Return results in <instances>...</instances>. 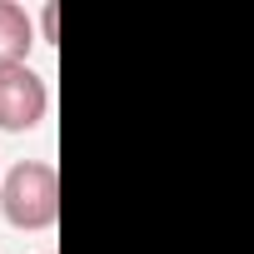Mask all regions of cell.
I'll return each instance as SVG.
<instances>
[{
    "instance_id": "cell-1",
    "label": "cell",
    "mask_w": 254,
    "mask_h": 254,
    "mask_svg": "<svg viewBox=\"0 0 254 254\" xmlns=\"http://www.w3.org/2000/svg\"><path fill=\"white\" fill-rule=\"evenodd\" d=\"M0 209L15 229H45L60 219V175L40 160H25L5 175L0 190Z\"/></svg>"
},
{
    "instance_id": "cell-2",
    "label": "cell",
    "mask_w": 254,
    "mask_h": 254,
    "mask_svg": "<svg viewBox=\"0 0 254 254\" xmlns=\"http://www.w3.org/2000/svg\"><path fill=\"white\" fill-rule=\"evenodd\" d=\"M50 110V90L35 70H0V130H35Z\"/></svg>"
},
{
    "instance_id": "cell-3",
    "label": "cell",
    "mask_w": 254,
    "mask_h": 254,
    "mask_svg": "<svg viewBox=\"0 0 254 254\" xmlns=\"http://www.w3.org/2000/svg\"><path fill=\"white\" fill-rule=\"evenodd\" d=\"M30 45H35L30 15L15 5V0H0V70H15V65H25Z\"/></svg>"
}]
</instances>
